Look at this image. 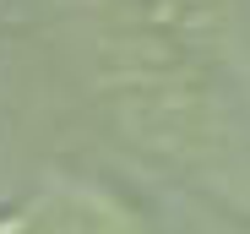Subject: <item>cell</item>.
Instances as JSON below:
<instances>
[{"label": "cell", "instance_id": "obj_2", "mask_svg": "<svg viewBox=\"0 0 250 234\" xmlns=\"http://www.w3.org/2000/svg\"><path fill=\"white\" fill-rule=\"evenodd\" d=\"M131 6L158 33L180 38V44H218L229 33V17H234L229 0H131Z\"/></svg>", "mask_w": 250, "mask_h": 234}, {"label": "cell", "instance_id": "obj_1", "mask_svg": "<svg viewBox=\"0 0 250 234\" xmlns=\"http://www.w3.org/2000/svg\"><path fill=\"white\" fill-rule=\"evenodd\" d=\"M0 234H136V218L98 191H55L33 213L11 218Z\"/></svg>", "mask_w": 250, "mask_h": 234}]
</instances>
